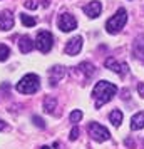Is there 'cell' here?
Here are the masks:
<instances>
[{"instance_id": "obj_1", "label": "cell", "mask_w": 144, "mask_h": 149, "mask_svg": "<svg viewBox=\"0 0 144 149\" xmlns=\"http://www.w3.org/2000/svg\"><path fill=\"white\" fill-rule=\"evenodd\" d=\"M117 92V87L112 84V82H107V81H101L97 82L94 89H92V97L96 101V107H101L116 95Z\"/></svg>"}, {"instance_id": "obj_2", "label": "cell", "mask_w": 144, "mask_h": 149, "mask_svg": "<svg viewBox=\"0 0 144 149\" xmlns=\"http://www.w3.org/2000/svg\"><path fill=\"white\" fill-rule=\"evenodd\" d=\"M126 22H127V10L121 7L116 14L111 17L109 20L106 22V30H107V34H112V35L119 34V32L124 29Z\"/></svg>"}, {"instance_id": "obj_3", "label": "cell", "mask_w": 144, "mask_h": 149, "mask_svg": "<svg viewBox=\"0 0 144 149\" xmlns=\"http://www.w3.org/2000/svg\"><path fill=\"white\" fill-rule=\"evenodd\" d=\"M15 89L20 94H34L40 89V79L37 74H25L15 86Z\"/></svg>"}, {"instance_id": "obj_4", "label": "cell", "mask_w": 144, "mask_h": 149, "mask_svg": "<svg viewBox=\"0 0 144 149\" xmlns=\"http://www.w3.org/2000/svg\"><path fill=\"white\" fill-rule=\"evenodd\" d=\"M87 131H89V136L97 142H106L111 139V132L107 127L101 126L99 122H89L87 126Z\"/></svg>"}, {"instance_id": "obj_5", "label": "cell", "mask_w": 144, "mask_h": 149, "mask_svg": "<svg viewBox=\"0 0 144 149\" xmlns=\"http://www.w3.org/2000/svg\"><path fill=\"white\" fill-rule=\"evenodd\" d=\"M34 45L37 47V50H40L42 54H47V52H50V49L54 45V37L47 30H40L37 34V39H35Z\"/></svg>"}, {"instance_id": "obj_6", "label": "cell", "mask_w": 144, "mask_h": 149, "mask_svg": "<svg viewBox=\"0 0 144 149\" xmlns=\"http://www.w3.org/2000/svg\"><path fill=\"white\" fill-rule=\"evenodd\" d=\"M57 25H59L62 32H72L77 27V20L76 17L70 14H61L59 19H57Z\"/></svg>"}, {"instance_id": "obj_7", "label": "cell", "mask_w": 144, "mask_h": 149, "mask_svg": "<svg viewBox=\"0 0 144 149\" xmlns=\"http://www.w3.org/2000/svg\"><path fill=\"white\" fill-rule=\"evenodd\" d=\"M81 49H82V37H81V35H76V37H72V39H69V42L65 44L64 52L67 55H77L81 52Z\"/></svg>"}, {"instance_id": "obj_8", "label": "cell", "mask_w": 144, "mask_h": 149, "mask_svg": "<svg viewBox=\"0 0 144 149\" xmlns=\"http://www.w3.org/2000/svg\"><path fill=\"white\" fill-rule=\"evenodd\" d=\"M132 55L134 59L144 64V35H137L134 44H132Z\"/></svg>"}, {"instance_id": "obj_9", "label": "cell", "mask_w": 144, "mask_h": 149, "mask_svg": "<svg viewBox=\"0 0 144 149\" xmlns=\"http://www.w3.org/2000/svg\"><path fill=\"white\" fill-rule=\"evenodd\" d=\"M64 75H65V69L62 67V65H54V67L49 70V81H50V86L55 87L57 82H61L62 79H64Z\"/></svg>"}, {"instance_id": "obj_10", "label": "cell", "mask_w": 144, "mask_h": 149, "mask_svg": "<svg viewBox=\"0 0 144 149\" xmlns=\"http://www.w3.org/2000/svg\"><path fill=\"white\" fill-rule=\"evenodd\" d=\"M101 10H102V3H101V2H97V0L89 2V3L84 7L86 15H89L90 19H96V17H99V15H101Z\"/></svg>"}, {"instance_id": "obj_11", "label": "cell", "mask_w": 144, "mask_h": 149, "mask_svg": "<svg viewBox=\"0 0 144 149\" xmlns=\"http://www.w3.org/2000/svg\"><path fill=\"white\" fill-rule=\"evenodd\" d=\"M14 27V15L10 10H3L0 14V30H10Z\"/></svg>"}, {"instance_id": "obj_12", "label": "cell", "mask_w": 144, "mask_h": 149, "mask_svg": "<svg viewBox=\"0 0 144 149\" xmlns=\"http://www.w3.org/2000/svg\"><path fill=\"white\" fill-rule=\"evenodd\" d=\"M106 67L109 69V70H112V72L119 74V75H124L126 69H127V65H126V64H119V62L114 61L112 57H109V59H106Z\"/></svg>"}, {"instance_id": "obj_13", "label": "cell", "mask_w": 144, "mask_h": 149, "mask_svg": "<svg viewBox=\"0 0 144 149\" xmlns=\"http://www.w3.org/2000/svg\"><path fill=\"white\" fill-rule=\"evenodd\" d=\"M32 49H34V40L29 35H22L20 40H19V50L22 54H29Z\"/></svg>"}, {"instance_id": "obj_14", "label": "cell", "mask_w": 144, "mask_h": 149, "mask_svg": "<svg viewBox=\"0 0 144 149\" xmlns=\"http://www.w3.org/2000/svg\"><path fill=\"white\" fill-rule=\"evenodd\" d=\"M144 127V112H136L131 117V129L132 131H141Z\"/></svg>"}, {"instance_id": "obj_15", "label": "cell", "mask_w": 144, "mask_h": 149, "mask_svg": "<svg viewBox=\"0 0 144 149\" xmlns=\"http://www.w3.org/2000/svg\"><path fill=\"white\" fill-rule=\"evenodd\" d=\"M109 121H111L112 126L119 127V126H121V122H122V112H121L119 109H114V111L109 114Z\"/></svg>"}, {"instance_id": "obj_16", "label": "cell", "mask_w": 144, "mask_h": 149, "mask_svg": "<svg viewBox=\"0 0 144 149\" xmlns=\"http://www.w3.org/2000/svg\"><path fill=\"white\" fill-rule=\"evenodd\" d=\"M79 69H81V72H82L84 75H87V77L94 75V72H96V69H94V65H92L90 62H82V64L79 65Z\"/></svg>"}, {"instance_id": "obj_17", "label": "cell", "mask_w": 144, "mask_h": 149, "mask_svg": "<svg viewBox=\"0 0 144 149\" xmlns=\"http://www.w3.org/2000/svg\"><path fill=\"white\" fill-rule=\"evenodd\" d=\"M55 104H57V102H55L54 97H47V99L44 101V111L49 112V114H52V112H54V109H55Z\"/></svg>"}, {"instance_id": "obj_18", "label": "cell", "mask_w": 144, "mask_h": 149, "mask_svg": "<svg viewBox=\"0 0 144 149\" xmlns=\"http://www.w3.org/2000/svg\"><path fill=\"white\" fill-rule=\"evenodd\" d=\"M20 22L25 27H34L35 24H37V20H35L34 17H30V15H27V14H20Z\"/></svg>"}, {"instance_id": "obj_19", "label": "cell", "mask_w": 144, "mask_h": 149, "mask_svg": "<svg viewBox=\"0 0 144 149\" xmlns=\"http://www.w3.org/2000/svg\"><path fill=\"white\" fill-rule=\"evenodd\" d=\"M8 55H10V49L7 45H3V44H0V62L7 61Z\"/></svg>"}, {"instance_id": "obj_20", "label": "cell", "mask_w": 144, "mask_h": 149, "mask_svg": "<svg viewBox=\"0 0 144 149\" xmlns=\"http://www.w3.org/2000/svg\"><path fill=\"white\" fill-rule=\"evenodd\" d=\"M69 119H70V122H79L81 119H82V112H81L79 109H76V111H72V112H70Z\"/></svg>"}, {"instance_id": "obj_21", "label": "cell", "mask_w": 144, "mask_h": 149, "mask_svg": "<svg viewBox=\"0 0 144 149\" xmlns=\"http://www.w3.org/2000/svg\"><path fill=\"white\" fill-rule=\"evenodd\" d=\"M32 121H34V124L37 126V127H40V129L45 127V124H44V119H42V117H39V116H34V117H32Z\"/></svg>"}, {"instance_id": "obj_22", "label": "cell", "mask_w": 144, "mask_h": 149, "mask_svg": "<svg viewBox=\"0 0 144 149\" xmlns=\"http://www.w3.org/2000/svg\"><path fill=\"white\" fill-rule=\"evenodd\" d=\"M77 137H79V127H74L72 131H70V136H69V139H70V141H76Z\"/></svg>"}, {"instance_id": "obj_23", "label": "cell", "mask_w": 144, "mask_h": 149, "mask_svg": "<svg viewBox=\"0 0 144 149\" xmlns=\"http://www.w3.org/2000/svg\"><path fill=\"white\" fill-rule=\"evenodd\" d=\"M24 5H25L27 8H30V10H32V8H37V2H35V0H27Z\"/></svg>"}, {"instance_id": "obj_24", "label": "cell", "mask_w": 144, "mask_h": 149, "mask_svg": "<svg viewBox=\"0 0 144 149\" xmlns=\"http://www.w3.org/2000/svg\"><path fill=\"white\" fill-rule=\"evenodd\" d=\"M137 92L141 95H144V84H139V86H137Z\"/></svg>"}, {"instance_id": "obj_25", "label": "cell", "mask_w": 144, "mask_h": 149, "mask_svg": "<svg viewBox=\"0 0 144 149\" xmlns=\"http://www.w3.org/2000/svg\"><path fill=\"white\" fill-rule=\"evenodd\" d=\"M3 129H5V122L0 119V131H3Z\"/></svg>"}, {"instance_id": "obj_26", "label": "cell", "mask_w": 144, "mask_h": 149, "mask_svg": "<svg viewBox=\"0 0 144 149\" xmlns=\"http://www.w3.org/2000/svg\"><path fill=\"white\" fill-rule=\"evenodd\" d=\"M42 149H50V148H49V146H42Z\"/></svg>"}]
</instances>
